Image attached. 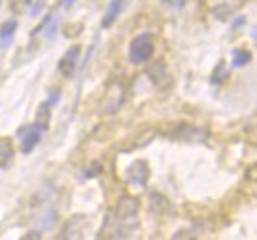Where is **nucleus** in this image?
<instances>
[{
	"label": "nucleus",
	"instance_id": "2",
	"mask_svg": "<svg viewBox=\"0 0 257 240\" xmlns=\"http://www.w3.org/2000/svg\"><path fill=\"white\" fill-rule=\"evenodd\" d=\"M154 55V37L152 33H141L131 41L128 47V57L133 64H143L150 61V57Z\"/></svg>",
	"mask_w": 257,
	"mask_h": 240
},
{
	"label": "nucleus",
	"instance_id": "11",
	"mask_svg": "<svg viewBox=\"0 0 257 240\" xmlns=\"http://www.w3.org/2000/svg\"><path fill=\"white\" fill-rule=\"evenodd\" d=\"M249 61H251V53L249 51H245V49L234 51V66H245Z\"/></svg>",
	"mask_w": 257,
	"mask_h": 240
},
{
	"label": "nucleus",
	"instance_id": "3",
	"mask_svg": "<svg viewBox=\"0 0 257 240\" xmlns=\"http://www.w3.org/2000/svg\"><path fill=\"white\" fill-rule=\"evenodd\" d=\"M45 129H47V125H43V123H33V125H26V127L20 129L18 135H20V141H22V152H26V154L32 152L37 146Z\"/></svg>",
	"mask_w": 257,
	"mask_h": 240
},
{
	"label": "nucleus",
	"instance_id": "8",
	"mask_svg": "<svg viewBox=\"0 0 257 240\" xmlns=\"http://www.w3.org/2000/svg\"><path fill=\"white\" fill-rule=\"evenodd\" d=\"M128 0H111L109 2V6H107V10H105V16H103V22H101V26L103 28H109L113 26V22L119 18V14L123 12V8L127 6Z\"/></svg>",
	"mask_w": 257,
	"mask_h": 240
},
{
	"label": "nucleus",
	"instance_id": "16",
	"mask_svg": "<svg viewBox=\"0 0 257 240\" xmlns=\"http://www.w3.org/2000/svg\"><path fill=\"white\" fill-rule=\"evenodd\" d=\"M28 238H24V240H39V232H30V234H26Z\"/></svg>",
	"mask_w": 257,
	"mask_h": 240
},
{
	"label": "nucleus",
	"instance_id": "18",
	"mask_svg": "<svg viewBox=\"0 0 257 240\" xmlns=\"http://www.w3.org/2000/svg\"><path fill=\"white\" fill-rule=\"evenodd\" d=\"M251 37H253V39H255V41H257V28H255V30H253V32H251Z\"/></svg>",
	"mask_w": 257,
	"mask_h": 240
},
{
	"label": "nucleus",
	"instance_id": "4",
	"mask_svg": "<svg viewBox=\"0 0 257 240\" xmlns=\"http://www.w3.org/2000/svg\"><path fill=\"white\" fill-rule=\"evenodd\" d=\"M86 232H88V221H86V217L78 215L64 224L59 240H86Z\"/></svg>",
	"mask_w": 257,
	"mask_h": 240
},
{
	"label": "nucleus",
	"instance_id": "12",
	"mask_svg": "<svg viewBox=\"0 0 257 240\" xmlns=\"http://www.w3.org/2000/svg\"><path fill=\"white\" fill-rule=\"evenodd\" d=\"M172 240H197V236L193 234L191 230H179V232L174 234V238Z\"/></svg>",
	"mask_w": 257,
	"mask_h": 240
},
{
	"label": "nucleus",
	"instance_id": "7",
	"mask_svg": "<svg viewBox=\"0 0 257 240\" xmlns=\"http://www.w3.org/2000/svg\"><path fill=\"white\" fill-rule=\"evenodd\" d=\"M148 178H150V168H148V164L145 160H137L127 168V180L131 184L139 186V188L146 186Z\"/></svg>",
	"mask_w": 257,
	"mask_h": 240
},
{
	"label": "nucleus",
	"instance_id": "1",
	"mask_svg": "<svg viewBox=\"0 0 257 240\" xmlns=\"http://www.w3.org/2000/svg\"><path fill=\"white\" fill-rule=\"evenodd\" d=\"M141 203L133 195H121L117 205L105 217L97 240H127L139 228Z\"/></svg>",
	"mask_w": 257,
	"mask_h": 240
},
{
	"label": "nucleus",
	"instance_id": "19",
	"mask_svg": "<svg viewBox=\"0 0 257 240\" xmlns=\"http://www.w3.org/2000/svg\"><path fill=\"white\" fill-rule=\"evenodd\" d=\"M0 2H2V0H0Z\"/></svg>",
	"mask_w": 257,
	"mask_h": 240
},
{
	"label": "nucleus",
	"instance_id": "13",
	"mask_svg": "<svg viewBox=\"0 0 257 240\" xmlns=\"http://www.w3.org/2000/svg\"><path fill=\"white\" fill-rule=\"evenodd\" d=\"M45 2H47V0H35V4L32 6V16H39V14H41Z\"/></svg>",
	"mask_w": 257,
	"mask_h": 240
},
{
	"label": "nucleus",
	"instance_id": "17",
	"mask_svg": "<svg viewBox=\"0 0 257 240\" xmlns=\"http://www.w3.org/2000/svg\"><path fill=\"white\" fill-rule=\"evenodd\" d=\"M72 4H74V0H64V6H66V8H70Z\"/></svg>",
	"mask_w": 257,
	"mask_h": 240
},
{
	"label": "nucleus",
	"instance_id": "9",
	"mask_svg": "<svg viewBox=\"0 0 257 240\" xmlns=\"http://www.w3.org/2000/svg\"><path fill=\"white\" fill-rule=\"evenodd\" d=\"M16 30H18L16 20H6V22L0 26V43H2V47H8V45L12 43V39H14V35H16Z\"/></svg>",
	"mask_w": 257,
	"mask_h": 240
},
{
	"label": "nucleus",
	"instance_id": "6",
	"mask_svg": "<svg viewBox=\"0 0 257 240\" xmlns=\"http://www.w3.org/2000/svg\"><path fill=\"white\" fill-rule=\"evenodd\" d=\"M207 137H209V133L205 129L195 127V125H179L174 131V139L185 141V143H203Z\"/></svg>",
	"mask_w": 257,
	"mask_h": 240
},
{
	"label": "nucleus",
	"instance_id": "14",
	"mask_svg": "<svg viewBox=\"0 0 257 240\" xmlns=\"http://www.w3.org/2000/svg\"><path fill=\"white\" fill-rule=\"evenodd\" d=\"M57 26H59V18H55V20H53V24L47 28V37H53V35H55V32H57Z\"/></svg>",
	"mask_w": 257,
	"mask_h": 240
},
{
	"label": "nucleus",
	"instance_id": "15",
	"mask_svg": "<svg viewBox=\"0 0 257 240\" xmlns=\"http://www.w3.org/2000/svg\"><path fill=\"white\" fill-rule=\"evenodd\" d=\"M168 6H172V8H181L183 4H185V0H164Z\"/></svg>",
	"mask_w": 257,
	"mask_h": 240
},
{
	"label": "nucleus",
	"instance_id": "10",
	"mask_svg": "<svg viewBox=\"0 0 257 240\" xmlns=\"http://www.w3.org/2000/svg\"><path fill=\"white\" fill-rule=\"evenodd\" d=\"M14 158V144L8 137H0V168H6Z\"/></svg>",
	"mask_w": 257,
	"mask_h": 240
},
{
	"label": "nucleus",
	"instance_id": "5",
	"mask_svg": "<svg viewBox=\"0 0 257 240\" xmlns=\"http://www.w3.org/2000/svg\"><path fill=\"white\" fill-rule=\"evenodd\" d=\"M78 59H80V45H72L70 49H66V53H64L63 57H61V61H59L61 74L66 76V78H70L74 74L76 66H78Z\"/></svg>",
	"mask_w": 257,
	"mask_h": 240
}]
</instances>
